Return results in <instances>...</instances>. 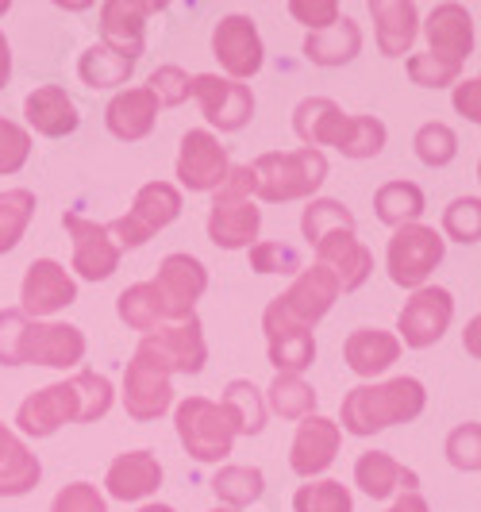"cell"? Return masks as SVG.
Wrapping results in <instances>:
<instances>
[{
  "instance_id": "1",
  "label": "cell",
  "mask_w": 481,
  "mask_h": 512,
  "mask_svg": "<svg viewBox=\"0 0 481 512\" xmlns=\"http://www.w3.org/2000/svg\"><path fill=\"white\" fill-rule=\"evenodd\" d=\"M112 409V382L104 374L81 370L70 382L35 389L16 409V428L27 439H51L62 424H97Z\"/></svg>"
},
{
  "instance_id": "2",
  "label": "cell",
  "mask_w": 481,
  "mask_h": 512,
  "mask_svg": "<svg viewBox=\"0 0 481 512\" xmlns=\"http://www.w3.org/2000/svg\"><path fill=\"white\" fill-rule=\"evenodd\" d=\"M293 131L308 151L335 147L347 158H378L389 139L378 116H347L331 97H304L293 108Z\"/></svg>"
},
{
  "instance_id": "3",
  "label": "cell",
  "mask_w": 481,
  "mask_h": 512,
  "mask_svg": "<svg viewBox=\"0 0 481 512\" xmlns=\"http://www.w3.org/2000/svg\"><path fill=\"white\" fill-rule=\"evenodd\" d=\"M428 405V389L416 378H389L378 385H355L347 397H343V409H339V432L347 436H374L385 432L393 424H408L416 420Z\"/></svg>"
},
{
  "instance_id": "4",
  "label": "cell",
  "mask_w": 481,
  "mask_h": 512,
  "mask_svg": "<svg viewBox=\"0 0 481 512\" xmlns=\"http://www.w3.org/2000/svg\"><path fill=\"white\" fill-rule=\"evenodd\" d=\"M262 231V208L254 205L251 166H231L228 178L212 193L208 208V239L220 251H247Z\"/></svg>"
},
{
  "instance_id": "5",
  "label": "cell",
  "mask_w": 481,
  "mask_h": 512,
  "mask_svg": "<svg viewBox=\"0 0 481 512\" xmlns=\"http://www.w3.org/2000/svg\"><path fill=\"white\" fill-rule=\"evenodd\" d=\"M254 197L266 205H285V201H304L328 181V158L324 151H270L258 154L251 162Z\"/></svg>"
},
{
  "instance_id": "6",
  "label": "cell",
  "mask_w": 481,
  "mask_h": 512,
  "mask_svg": "<svg viewBox=\"0 0 481 512\" xmlns=\"http://www.w3.org/2000/svg\"><path fill=\"white\" fill-rule=\"evenodd\" d=\"M178 216H181L178 185H170V181H147V185L135 193L131 212L120 216V220H112V224H104V228H108L112 243H116L120 251H135V247L151 243L162 228H170Z\"/></svg>"
},
{
  "instance_id": "7",
  "label": "cell",
  "mask_w": 481,
  "mask_h": 512,
  "mask_svg": "<svg viewBox=\"0 0 481 512\" xmlns=\"http://www.w3.org/2000/svg\"><path fill=\"white\" fill-rule=\"evenodd\" d=\"M135 355L158 366L170 378L174 374H201L204 362H208V343H204V328L197 320V312L185 316V320H174V324H162L151 335H143Z\"/></svg>"
},
{
  "instance_id": "8",
  "label": "cell",
  "mask_w": 481,
  "mask_h": 512,
  "mask_svg": "<svg viewBox=\"0 0 481 512\" xmlns=\"http://www.w3.org/2000/svg\"><path fill=\"white\" fill-rule=\"evenodd\" d=\"M174 428H178L181 447L197 462H224L235 447V428H231L228 412L208 397H185L174 412Z\"/></svg>"
},
{
  "instance_id": "9",
  "label": "cell",
  "mask_w": 481,
  "mask_h": 512,
  "mask_svg": "<svg viewBox=\"0 0 481 512\" xmlns=\"http://www.w3.org/2000/svg\"><path fill=\"white\" fill-rule=\"evenodd\" d=\"M443 251H447V243L435 228L405 224V228L393 231V239L385 247V270H389L393 285L416 293L420 285H428L431 270L443 262Z\"/></svg>"
},
{
  "instance_id": "10",
  "label": "cell",
  "mask_w": 481,
  "mask_h": 512,
  "mask_svg": "<svg viewBox=\"0 0 481 512\" xmlns=\"http://www.w3.org/2000/svg\"><path fill=\"white\" fill-rule=\"evenodd\" d=\"M451 316H455L451 289H443V285H420L405 301L401 316H397V339H401V347L424 351L431 343H439L443 332L451 328Z\"/></svg>"
},
{
  "instance_id": "11",
  "label": "cell",
  "mask_w": 481,
  "mask_h": 512,
  "mask_svg": "<svg viewBox=\"0 0 481 512\" xmlns=\"http://www.w3.org/2000/svg\"><path fill=\"white\" fill-rule=\"evenodd\" d=\"M189 97H197L204 120L220 131H243L254 116L251 85L231 81V77H220V74L189 77Z\"/></svg>"
},
{
  "instance_id": "12",
  "label": "cell",
  "mask_w": 481,
  "mask_h": 512,
  "mask_svg": "<svg viewBox=\"0 0 481 512\" xmlns=\"http://www.w3.org/2000/svg\"><path fill=\"white\" fill-rule=\"evenodd\" d=\"M335 301H339V282H335L331 270H324V266L316 262L312 270H301V274L293 278V285H289L281 297L270 301V308H274L278 316H285L289 324H301V328L312 332V328L331 312Z\"/></svg>"
},
{
  "instance_id": "13",
  "label": "cell",
  "mask_w": 481,
  "mask_h": 512,
  "mask_svg": "<svg viewBox=\"0 0 481 512\" xmlns=\"http://www.w3.org/2000/svg\"><path fill=\"white\" fill-rule=\"evenodd\" d=\"M62 228L74 243V270L77 278L85 282H108L116 270H120V247L112 243V235L97 220H85L81 212H66L62 216Z\"/></svg>"
},
{
  "instance_id": "14",
  "label": "cell",
  "mask_w": 481,
  "mask_h": 512,
  "mask_svg": "<svg viewBox=\"0 0 481 512\" xmlns=\"http://www.w3.org/2000/svg\"><path fill=\"white\" fill-rule=\"evenodd\" d=\"M162 4L154 0H104L101 4V47L120 54L127 62H139L147 47V20Z\"/></svg>"
},
{
  "instance_id": "15",
  "label": "cell",
  "mask_w": 481,
  "mask_h": 512,
  "mask_svg": "<svg viewBox=\"0 0 481 512\" xmlns=\"http://www.w3.org/2000/svg\"><path fill=\"white\" fill-rule=\"evenodd\" d=\"M231 162L228 147H220V139L212 131H185L178 151V181L189 193H216L220 181L228 178Z\"/></svg>"
},
{
  "instance_id": "16",
  "label": "cell",
  "mask_w": 481,
  "mask_h": 512,
  "mask_svg": "<svg viewBox=\"0 0 481 512\" xmlns=\"http://www.w3.org/2000/svg\"><path fill=\"white\" fill-rule=\"evenodd\" d=\"M77 301V282L70 278V270L54 258H35L27 266L24 285H20V312L27 320H43V316H54L62 308H70Z\"/></svg>"
},
{
  "instance_id": "17",
  "label": "cell",
  "mask_w": 481,
  "mask_h": 512,
  "mask_svg": "<svg viewBox=\"0 0 481 512\" xmlns=\"http://www.w3.org/2000/svg\"><path fill=\"white\" fill-rule=\"evenodd\" d=\"M212 54L220 58V66L228 70L231 81H247L262 70L266 62V47H262V35L251 16H224L216 31H212Z\"/></svg>"
},
{
  "instance_id": "18",
  "label": "cell",
  "mask_w": 481,
  "mask_h": 512,
  "mask_svg": "<svg viewBox=\"0 0 481 512\" xmlns=\"http://www.w3.org/2000/svg\"><path fill=\"white\" fill-rule=\"evenodd\" d=\"M154 289L162 293V305H166V324L193 316L197 301L208 289V270H204L201 258L193 255H166L158 266V278Z\"/></svg>"
},
{
  "instance_id": "19",
  "label": "cell",
  "mask_w": 481,
  "mask_h": 512,
  "mask_svg": "<svg viewBox=\"0 0 481 512\" xmlns=\"http://www.w3.org/2000/svg\"><path fill=\"white\" fill-rule=\"evenodd\" d=\"M85 359V332L74 324H43L31 320L24 332V347H20V362L31 366H51V370H70Z\"/></svg>"
},
{
  "instance_id": "20",
  "label": "cell",
  "mask_w": 481,
  "mask_h": 512,
  "mask_svg": "<svg viewBox=\"0 0 481 512\" xmlns=\"http://www.w3.org/2000/svg\"><path fill=\"white\" fill-rule=\"evenodd\" d=\"M174 405V382L170 374H162L158 366H151L147 359L131 355L124 370V409L131 420L151 424L158 416H166Z\"/></svg>"
},
{
  "instance_id": "21",
  "label": "cell",
  "mask_w": 481,
  "mask_h": 512,
  "mask_svg": "<svg viewBox=\"0 0 481 512\" xmlns=\"http://www.w3.org/2000/svg\"><path fill=\"white\" fill-rule=\"evenodd\" d=\"M339 443H343V432H339V424L328 420V416H304L301 424H297V436H293V447H289V466H293V474L297 478H316V474H324L335 455H339Z\"/></svg>"
},
{
  "instance_id": "22",
  "label": "cell",
  "mask_w": 481,
  "mask_h": 512,
  "mask_svg": "<svg viewBox=\"0 0 481 512\" xmlns=\"http://www.w3.org/2000/svg\"><path fill=\"white\" fill-rule=\"evenodd\" d=\"M312 247H316V262L335 274L339 293H355L374 274V255L366 243H358L355 231H331Z\"/></svg>"
},
{
  "instance_id": "23",
  "label": "cell",
  "mask_w": 481,
  "mask_h": 512,
  "mask_svg": "<svg viewBox=\"0 0 481 512\" xmlns=\"http://www.w3.org/2000/svg\"><path fill=\"white\" fill-rule=\"evenodd\" d=\"M262 332H266V351H270V362L278 366V374H301L316 362L312 332L301 328V324H289L270 305L262 312Z\"/></svg>"
},
{
  "instance_id": "24",
  "label": "cell",
  "mask_w": 481,
  "mask_h": 512,
  "mask_svg": "<svg viewBox=\"0 0 481 512\" xmlns=\"http://www.w3.org/2000/svg\"><path fill=\"white\" fill-rule=\"evenodd\" d=\"M24 116L27 124L47 135V139H66L81 128V112H77L74 97L62 89V85H39L31 89L24 101Z\"/></svg>"
},
{
  "instance_id": "25",
  "label": "cell",
  "mask_w": 481,
  "mask_h": 512,
  "mask_svg": "<svg viewBox=\"0 0 481 512\" xmlns=\"http://www.w3.org/2000/svg\"><path fill=\"white\" fill-rule=\"evenodd\" d=\"M158 486H162V462L151 451H124L104 474V489L116 501H147Z\"/></svg>"
},
{
  "instance_id": "26",
  "label": "cell",
  "mask_w": 481,
  "mask_h": 512,
  "mask_svg": "<svg viewBox=\"0 0 481 512\" xmlns=\"http://www.w3.org/2000/svg\"><path fill=\"white\" fill-rule=\"evenodd\" d=\"M424 35H428V54H439V58H451V62H466L474 54V16L462 8V4H439L424 24Z\"/></svg>"
},
{
  "instance_id": "27",
  "label": "cell",
  "mask_w": 481,
  "mask_h": 512,
  "mask_svg": "<svg viewBox=\"0 0 481 512\" xmlns=\"http://www.w3.org/2000/svg\"><path fill=\"white\" fill-rule=\"evenodd\" d=\"M104 124L108 131L120 139V143H139L147 139L158 124V101L147 93V85H135V89H124L116 93L108 108H104Z\"/></svg>"
},
{
  "instance_id": "28",
  "label": "cell",
  "mask_w": 481,
  "mask_h": 512,
  "mask_svg": "<svg viewBox=\"0 0 481 512\" xmlns=\"http://www.w3.org/2000/svg\"><path fill=\"white\" fill-rule=\"evenodd\" d=\"M370 16L378 31V51L385 58H401L412 51L416 35H420V16L412 0H370Z\"/></svg>"
},
{
  "instance_id": "29",
  "label": "cell",
  "mask_w": 481,
  "mask_h": 512,
  "mask_svg": "<svg viewBox=\"0 0 481 512\" xmlns=\"http://www.w3.org/2000/svg\"><path fill=\"white\" fill-rule=\"evenodd\" d=\"M355 486L362 489L366 497H374V501H389L397 489L416 493L420 478H416V470L401 466L389 451H366V455H358V462H355Z\"/></svg>"
},
{
  "instance_id": "30",
  "label": "cell",
  "mask_w": 481,
  "mask_h": 512,
  "mask_svg": "<svg viewBox=\"0 0 481 512\" xmlns=\"http://www.w3.org/2000/svg\"><path fill=\"white\" fill-rule=\"evenodd\" d=\"M343 359L358 378H378L401 359V339L381 328H355L343 343Z\"/></svg>"
},
{
  "instance_id": "31",
  "label": "cell",
  "mask_w": 481,
  "mask_h": 512,
  "mask_svg": "<svg viewBox=\"0 0 481 512\" xmlns=\"http://www.w3.org/2000/svg\"><path fill=\"white\" fill-rule=\"evenodd\" d=\"M39 478H43L39 455H31V447L8 424H0V497H24L39 486Z\"/></svg>"
},
{
  "instance_id": "32",
  "label": "cell",
  "mask_w": 481,
  "mask_h": 512,
  "mask_svg": "<svg viewBox=\"0 0 481 512\" xmlns=\"http://www.w3.org/2000/svg\"><path fill=\"white\" fill-rule=\"evenodd\" d=\"M358 51H362V31H358V24L351 16H339L324 31H308V39H304V58L312 66H324V70L355 62Z\"/></svg>"
},
{
  "instance_id": "33",
  "label": "cell",
  "mask_w": 481,
  "mask_h": 512,
  "mask_svg": "<svg viewBox=\"0 0 481 512\" xmlns=\"http://www.w3.org/2000/svg\"><path fill=\"white\" fill-rule=\"evenodd\" d=\"M424 189L416 181H385L378 193H374V212L385 228H405V224H420L424 216Z\"/></svg>"
},
{
  "instance_id": "34",
  "label": "cell",
  "mask_w": 481,
  "mask_h": 512,
  "mask_svg": "<svg viewBox=\"0 0 481 512\" xmlns=\"http://www.w3.org/2000/svg\"><path fill=\"white\" fill-rule=\"evenodd\" d=\"M116 312L131 332L151 335L154 328L166 324V305H162V293L154 289V282H135L127 285L124 293L116 297Z\"/></svg>"
},
{
  "instance_id": "35",
  "label": "cell",
  "mask_w": 481,
  "mask_h": 512,
  "mask_svg": "<svg viewBox=\"0 0 481 512\" xmlns=\"http://www.w3.org/2000/svg\"><path fill=\"white\" fill-rule=\"evenodd\" d=\"M220 409L228 412L235 436H258V432L266 428V401H262V393H258L247 378H235V382H228Z\"/></svg>"
},
{
  "instance_id": "36",
  "label": "cell",
  "mask_w": 481,
  "mask_h": 512,
  "mask_svg": "<svg viewBox=\"0 0 481 512\" xmlns=\"http://www.w3.org/2000/svg\"><path fill=\"white\" fill-rule=\"evenodd\" d=\"M212 493L220 497L224 509H247L266 493V474L258 466H220L212 474Z\"/></svg>"
},
{
  "instance_id": "37",
  "label": "cell",
  "mask_w": 481,
  "mask_h": 512,
  "mask_svg": "<svg viewBox=\"0 0 481 512\" xmlns=\"http://www.w3.org/2000/svg\"><path fill=\"white\" fill-rule=\"evenodd\" d=\"M131 74H135V62L112 54L108 47H101V43H93L89 51L77 58V77H81L89 89H116V85H127Z\"/></svg>"
},
{
  "instance_id": "38",
  "label": "cell",
  "mask_w": 481,
  "mask_h": 512,
  "mask_svg": "<svg viewBox=\"0 0 481 512\" xmlns=\"http://www.w3.org/2000/svg\"><path fill=\"white\" fill-rule=\"evenodd\" d=\"M266 405L278 412L281 420H304L316 412V389L304 382L301 374H278L266 389Z\"/></svg>"
},
{
  "instance_id": "39",
  "label": "cell",
  "mask_w": 481,
  "mask_h": 512,
  "mask_svg": "<svg viewBox=\"0 0 481 512\" xmlns=\"http://www.w3.org/2000/svg\"><path fill=\"white\" fill-rule=\"evenodd\" d=\"M35 208H39V201H35L31 189H4L0 193V255L20 247Z\"/></svg>"
},
{
  "instance_id": "40",
  "label": "cell",
  "mask_w": 481,
  "mask_h": 512,
  "mask_svg": "<svg viewBox=\"0 0 481 512\" xmlns=\"http://www.w3.org/2000/svg\"><path fill=\"white\" fill-rule=\"evenodd\" d=\"M301 231L308 243H320L331 231H355V212L343 205V201L316 197V201H308V208H304Z\"/></svg>"
},
{
  "instance_id": "41",
  "label": "cell",
  "mask_w": 481,
  "mask_h": 512,
  "mask_svg": "<svg viewBox=\"0 0 481 512\" xmlns=\"http://www.w3.org/2000/svg\"><path fill=\"white\" fill-rule=\"evenodd\" d=\"M293 512H355V497L343 482H308L293 493Z\"/></svg>"
},
{
  "instance_id": "42",
  "label": "cell",
  "mask_w": 481,
  "mask_h": 512,
  "mask_svg": "<svg viewBox=\"0 0 481 512\" xmlns=\"http://www.w3.org/2000/svg\"><path fill=\"white\" fill-rule=\"evenodd\" d=\"M412 147H416V158L431 166V170H439V166H451L458 154V135L447 124H439V120H431L424 128L416 131V139H412Z\"/></svg>"
},
{
  "instance_id": "43",
  "label": "cell",
  "mask_w": 481,
  "mask_h": 512,
  "mask_svg": "<svg viewBox=\"0 0 481 512\" xmlns=\"http://www.w3.org/2000/svg\"><path fill=\"white\" fill-rule=\"evenodd\" d=\"M443 231H447V239L466 243V247L481 243V201L478 197H458V201H451V205L443 208ZM447 239H443V243H447Z\"/></svg>"
},
{
  "instance_id": "44",
  "label": "cell",
  "mask_w": 481,
  "mask_h": 512,
  "mask_svg": "<svg viewBox=\"0 0 481 512\" xmlns=\"http://www.w3.org/2000/svg\"><path fill=\"white\" fill-rule=\"evenodd\" d=\"M247 255H251L254 274H293V278H297V274L304 270L301 251L289 247V243H274V239L247 247Z\"/></svg>"
},
{
  "instance_id": "45",
  "label": "cell",
  "mask_w": 481,
  "mask_h": 512,
  "mask_svg": "<svg viewBox=\"0 0 481 512\" xmlns=\"http://www.w3.org/2000/svg\"><path fill=\"white\" fill-rule=\"evenodd\" d=\"M408 77L420 89H447V85H458L462 66L451 58H439V54H412L408 58Z\"/></svg>"
},
{
  "instance_id": "46",
  "label": "cell",
  "mask_w": 481,
  "mask_h": 512,
  "mask_svg": "<svg viewBox=\"0 0 481 512\" xmlns=\"http://www.w3.org/2000/svg\"><path fill=\"white\" fill-rule=\"evenodd\" d=\"M447 459H451V466H455V470L478 474V470H481V424H478V420L458 424L455 432L447 436Z\"/></svg>"
},
{
  "instance_id": "47",
  "label": "cell",
  "mask_w": 481,
  "mask_h": 512,
  "mask_svg": "<svg viewBox=\"0 0 481 512\" xmlns=\"http://www.w3.org/2000/svg\"><path fill=\"white\" fill-rule=\"evenodd\" d=\"M147 93L158 101V108H178L189 101V74L181 66H158L147 77Z\"/></svg>"
},
{
  "instance_id": "48",
  "label": "cell",
  "mask_w": 481,
  "mask_h": 512,
  "mask_svg": "<svg viewBox=\"0 0 481 512\" xmlns=\"http://www.w3.org/2000/svg\"><path fill=\"white\" fill-rule=\"evenodd\" d=\"M31 158V135L27 128L0 116V174H20Z\"/></svg>"
},
{
  "instance_id": "49",
  "label": "cell",
  "mask_w": 481,
  "mask_h": 512,
  "mask_svg": "<svg viewBox=\"0 0 481 512\" xmlns=\"http://www.w3.org/2000/svg\"><path fill=\"white\" fill-rule=\"evenodd\" d=\"M27 320L20 308H4L0 312V366H24L20 362V347H24Z\"/></svg>"
},
{
  "instance_id": "50",
  "label": "cell",
  "mask_w": 481,
  "mask_h": 512,
  "mask_svg": "<svg viewBox=\"0 0 481 512\" xmlns=\"http://www.w3.org/2000/svg\"><path fill=\"white\" fill-rule=\"evenodd\" d=\"M51 512H108V501L101 497L97 486L74 482V486L58 489V497L51 501Z\"/></svg>"
},
{
  "instance_id": "51",
  "label": "cell",
  "mask_w": 481,
  "mask_h": 512,
  "mask_svg": "<svg viewBox=\"0 0 481 512\" xmlns=\"http://www.w3.org/2000/svg\"><path fill=\"white\" fill-rule=\"evenodd\" d=\"M289 16L308 31H324L339 20V4L335 0H289Z\"/></svg>"
},
{
  "instance_id": "52",
  "label": "cell",
  "mask_w": 481,
  "mask_h": 512,
  "mask_svg": "<svg viewBox=\"0 0 481 512\" xmlns=\"http://www.w3.org/2000/svg\"><path fill=\"white\" fill-rule=\"evenodd\" d=\"M455 108L470 120V124H481V81L478 77L458 81L455 85Z\"/></svg>"
},
{
  "instance_id": "53",
  "label": "cell",
  "mask_w": 481,
  "mask_h": 512,
  "mask_svg": "<svg viewBox=\"0 0 481 512\" xmlns=\"http://www.w3.org/2000/svg\"><path fill=\"white\" fill-rule=\"evenodd\" d=\"M385 512H431V509L420 493H401V497H397Z\"/></svg>"
},
{
  "instance_id": "54",
  "label": "cell",
  "mask_w": 481,
  "mask_h": 512,
  "mask_svg": "<svg viewBox=\"0 0 481 512\" xmlns=\"http://www.w3.org/2000/svg\"><path fill=\"white\" fill-rule=\"evenodd\" d=\"M8 77H12V47H8V39L0 31V89L8 85Z\"/></svg>"
},
{
  "instance_id": "55",
  "label": "cell",
  "mask_w": 481,
  "mask_h": 512,
  "mask_svg": "<svg viewBox=\"0 0 481 512\" xmlns=\"http://www.w3.org/2000/svg\"><path fill=\"white\" fill-rule=\"evenodd\" d=\"M466 339H470V351H474V355H478V316H474V320H470V332H466Z\"/></svg>"
},
{
  "instance_id": "56",
  "label": "cell",
  "mask_w": 481,
  "mask_h": 512,
  "mask_svg": "<svg viewBox=\"0 0 481 512\" xmlns=\"http://www.w3.org/2000/svg\"><path fill=\"white\" fill-rule=\"evenodd\" d=\"M139 512H178V509H170V505H143Z\"/></svg>"
},
{
  "instance_id": "57",
  "label": "cell",
  "mask_w": 481,
  "mask_h": 512,
  "mask_svg": "<svg viewBox=\"0 0 481 512\" xmlns=\"http://www.w3.org/2000/svg\"><path fill=\"white\" fill-rule=\"evenodd\" d=\"M4 12H8V0H4V4H0V16H4Z\"/></svg>"
},
{
  "instance_id": "58",
  "label": "cell",
  "mask_w": 481,
  "mask_h": 512,
  "mask_svg": "<svg viewBox=\"0 0 481 512\" xmlns=\"http://www.w3.org/2000/svg\"><path fill=\"white\" fill-rule=\"evenodd\" d=\"M212 512H235V509H224V505H220V509H212Z\"/></svg>"
}]
</instances>
